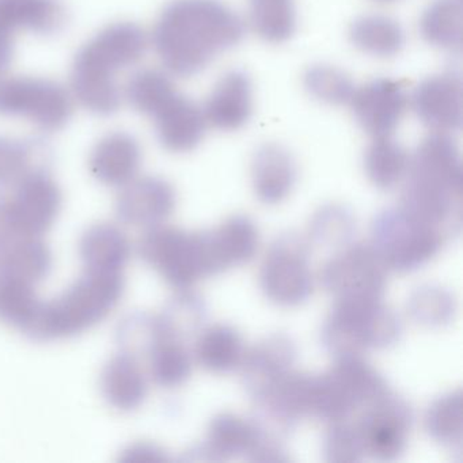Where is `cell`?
<instances>
[{
  "label": "cell",
  "mask_w": 463,
  "mask_h": 463,
  "mask_svg": "<svg viewBox=\"0 0 463 463\" xmlns=\"http://www.w3.org/2000/svg\"><path fill=\"white\" fill-rule=\"evenodd\" d=\"M409 161L408 151L392 137H376L365 153V173L376 188L392 189L405 177Z\"/></svg>",
  "instance_id": "cell-22"
},
{
  "label": "cell",
  "mask_w": 463,
  "mask_h": 463,
  "mask_svg": "<svg viewBox=\"0 0 463 463\" xmlns=\"http://www.w3.org/2000/svg\"><path fill=\"white\" fill-rule=\"evenodd\" d=\"M413 424V411L403 398L386 392L365 408L356 424L364 454L379 460H394L405 451Z\"/></svg>",
  "instance_id": "cell-10"
},
{
  "label": "cell",
  "mask_w": 463,
  "mask_h": 463,
  "mask_svg": "<svg viewBox=\"0 0 463 463\" xmlns=\"http://www.w3.org/2000/svg\"><path fill=\"white\" fill-rule=\"evenodd\" d=\"M243 36L245 24L221 0H173L159 15L150 43L166 72L189 78Z\"/></svg>",
  "instance_id": "cell-1"
},
{
  "label": "cell",
  "mask_w": 463,
  "mask_h": 463,
  "mask_svg": "<svg viewBox=\"0 0 463 463\" xmlns=\"http://www.w3.org/2000/svg\"><path fill=\"white\" fill-rule=\"evenodd\" d=\"M150 37L131 23L112 24L91 37L75 56L72 99L96 115L116 112L124 99L118 77L145 58Z\"/></svg>",
  "instance_id": "cell-2"
},
{
  "label": "cell",
  "mask_w": 463,
  "mask_h": 463,
  "mask_svg": "<svg viewBox=\"0 0 463 463\" xmlns=\"http://www.w3.org/2000/svg\"><path fill=\"white\" fill-rule=\"evenodd\" d=\"M151 118L162 145L173 151L194 150L208 127L202 108L178 93Z\"/></svg>",
  "instance_id": "cell-16"
},
{
  "label": "cell",
  "mask_w": 463,
  "mask_h": 463,
  "mask_svg": "<svg viewBox=\"0 0 463 463\" xmlns=\"http://www.w3.org/2000/svg\"><path fill=\"white\" fill-rule=\"evenodd\" d=\"M298 349L286 335H272L246 352L241 363L242 382L253 400L262 397L288 375L297 360Z\"/></svg>",
  "instance_id": "cell-13"
},
{
  "label": "cell",
  "mask_w": 463,
  "mask_h": 463,
  "mask_svg": "<svg viewBox=\"0 0 463 463\" xmlns=\"http://www.w3.org/2000/svg\"><path fill=\"white\" fill-rule=\"evenodd\" d=\"M227 268L251 261L259 250V227L248 215H232L213 232Z\"/></svg>",
  "instance_id": "cell-23"
},
{
  "label": "cell",
  "mask_w": 463,
  "mask_h": 463,
  "mask_svg": "<svg viewBox=\"0 0 463 463\" xmlns=\"http://www.w3.org/2000/svg\"><path fill=\"white\" fill-rule=\"evenodd\" d=\"M401 207L444 238L458 234L462 223V185L417 173H406Z\"/></svg>",
  "instance_id": "cell-9"
},
{
  "label": "cell",
  "mask_w": 463,
  "mask_h": 463,
  "mask_svg": "<svg viewBox=\"0 0 463 463\" xmlns=\"http://www.w3.org/2000/svg\"><path fill=\"white\" fill-rule=\"evenodd\" d=\"M349 104L359 126L376 139L394 134L411 99L402 82L381 78L354 88Z\"/></svg>",
  "instance_id": "cell-12"
},
{
  "label": "cell",
  "mask_w": 463,
  "mask_h": 463,
  "mask_svg": "<svg viewBox=\"0 0 463 463\" xmlns=\"http://www.w3.org/2000/svg\"><path fill=\"white\" fill-rule=\"evenodd\" d=\"M455 311L457 302L454 295L438 284H424L414 289L409 297V316L421 326H447L454 319Z\"/></svg>",
  "instance_id": "cell-26"
},
{
  "label": "cell",
  "mask_w": 463,
  "mask_h": 463,
  "mask_svg": "<svg viewBox=\"0 0 463 463\" xmlns=\"http://www.w3.org/2000/svg\"><path fill=\"white\" fill-rule=\"evenodd\" d=\"M462 85L452 72L433 75L421 83L411 99L420 120L432 132L449 134L460 126Z\"/></svg>",
  "instance_id": "cell-15"
},
{
  "label": "cell",
  "mask_w": 463,
  "mask_h": 463,
  "mask_svg": "<svg viewBox=\"0 0 463 463\" xmlns=\"http://www.w3.org/2000/svg\"><path fill=\"white\" fill-rule=\"evenodd\" d=\"M259 443V435L253 422L232 413H219L208 427V459L224 460L246 457Z\"/></svg>",
  "instance_id": "cell-18"
},
{
  "label": "cell",
  "mask_w": 463,
  "mask_h": 463,
  "mask_svg": "<svg viewBox=\"0 0 463 463\" xmlns=\"http://www.w3.org/2000/svg\"><path fill=\"white\" fill-rule=\"evenodd\" d=\"M403 34L397 21L381 14L360 17L349 31L352 44L375 58H392L400 53L405 44Z\"/></svg>",
  "instance_id": "cell-20"
},
{
  "label": "cell",
  "mask_w": 463,
  "mask_h": 463,
  "mask_svg": "<svg viewBox=\"0 0 463 463\" xmlns=\"http://www.w3.org/2000/svg\"><path fill=\"white\" fill-rule=\"evenodd\" d=\"M297 162L288 150L279 145L261 146L251 161V180L257 197L265 204L283 202L297 181Z\"/></svg>",
  "instance_id": "cell-17"
},
{
  "label": "cell",
  "mask_w": 463,
  "mask_h": 463,
  "mask_svg": "<svg viewBox=\"0 0 463 463\" xmlns=\"http://www.w3.org/2000/svg\"><path fill=\"white\" fill-rule=\"evenodd\" d=\"M303 82L310 96L326 104H349L354 91V82L346 72L327 64L310 67Z\"/></svg>",
  "instance_id": "cell-29"
},
{
  "label": "cell",
  "mask_w": 463,
  "mask_h": 463,
  "mask_svg": "<svg viewBox=\"0 0 463 463\" xmlns=\"http://www.w3.org/2000/svg\"><path fill=\"white\" fill-rule=\"evenodd\" d=\"M71 93L53 80L0 77V115L24 118L44 129H58L71 118Z\"/></svg>",
  "instance_id": "cell-7"
},
{
  "label": "cell",
  "mask_w": 463,
  "mask_h": 463,
  "mask_svg": "<svg viewBox=\"0 0 463 463\" xmlns=\"http://www.w3.org/2000/svg\"><path fill=\"white\" fill-rule=\"evenodd\" d=\"M249 25L264 42H287L297 29L294 0H249Z\"/></svg>",
  "instance_id": "cell-21"
},
{
  "label": "cell",
  "mask_w": 463,
  "mask_h": 463,
  "mask_svg": "<svg viewBox=\"0 0 463 463\" xmlns=\"http://www.w3.org/2000/svg\"><path fill=\"white\" fill-rule=\"evenodd\" d=\"M446 238L421 223L402 207L386 208L373 218L371 243L387 270L409 273L421 268L440 250Z\"/></svg>",
  "instance_id": "cell-5"
},
{
  "label": "cell",
  "mask_w": 463,
  "mask_h": 463,
  "mask_svg": "<svg viewBox=\"0 0 463 463\" xmlns=\"http://www.w3.org/2000/svg\"><path fill=\"white\" fill-rule=\"evenodd\" d=\"M208 127L232 132L242 128L253 113V85L242 70L222 75L202 107Z\"/></svg>",
  "instance_id": "cell-14"
},
{
  "label": "cell",
  "mask_w": 463,
  "mask_h": 463,
  "mask_svg": "<svg viewBox=\"0 0 463 463\" xmlns=\"http://www.w3.org/2000/svg\"><path fill=\"white\" fill-rule=\"evenodd\" d=\"M354 232H356V219L352 211L344 205H324L311 219V240L322 248L348 246Z\"/></svg>",
  "instance_id": "cell-28"
},
{
  "label": "cell",
  "mask_w": 463,
  "mask_h": 463,
  "mask_svg": "<svg viewBox=\"0 0 463 463\" xmlns=\"http://www.w3.org/2000/svg\"><path fill=\"white\" fill-rule=\"evenodd\" d=\"M64 17L59 0H0V77L9 70L21 34L53 33Z\"/></svg>",
  "instance_id": "cell-11"
},
{
  "label": "cell",
  "mask_w": 463,
  "mask_h": 463,
  "mask_svg": "<svg viewBox=\"0 0 463 463\" xmlns=\"http://www.w3.org/2000/svg\"><path fill=\"white\" fill-rule=\"evenodd\" d=\"M175 94L177 90L169 72L159 70L137 72L124 88V99L148 118H153Z\"/></svg>",
  "instance_id": "cell-24"
},
{
  "label": "cell",
  "mask_w": 463,
  "mask_h": 463,
  "mask_svg": "<svg viewBox=\"0 0 463 463\" xmlns=\"http://www.w3.org/2000/svg\"><path fill=\"white\" fill-rule=\"evenodd\" d=\"M308 242L297 232H287L270 245L261 270L260 286L276 305L294 307L310 299L314 291Z\"/></svg>",
  "instance_id": "cell-6"
},
{
  "label": "cell",
  "mask_w": 463,
  "mask_h": 463,
  "mask_svg": "<svg viewBox=\"0 0 463 463\" xmlns=\"http://www.w3.org/2000/svg\"><path fill=\"white\" fill-rule=\"evenodd\" d=\"M402 335L400 317L382 300H337L322 326L321 343L335 357L392 348Z\"/></svg>",
  "instance_id": "cell-3"
},
{
  "label": "cell",
  "mask_w": 463,
  "mask_h": 463,
  "mask_svg": "<svg viewBox=\"0 0 463 463\" xmlns=\"http://www.w3.org/2000/svg\"><path fill=\"white\" fill-rule=\"evenodd\" d=\"M378 2H392V0H378Z\"/></svg>",
  "instance_id": "cell-32"
},
{
  "label": "cell",
  "mask_w": 463,
  "mask_h": 463,
  "mask_svg": "<svg viewBox=\"0 0 463 463\" xmlns=\"http://www.w3.org/2000/svg\"><path fill=\"white\" fill-rule=\"evenodd\" d=\"M460 12V0H435L420 21L422 37L441 50L459 48L462 33Z\"/></svg>",
  "instance_id": "cell-25"
},
{
  "label": "cell",
  "mask_w": 463,
  "mask_h": 463,
  "mask_svg": "<svg viewBox=\"0 0 463 463\" xmlns=\"http://www.w3.org/2000/svg\"><path fill=\"white\" fill-rule=\"evenodd\" d=\"M425 428L433 440L446 446L462 441L463 395L460 390L441 395L433 401L425 416Z\"/></svg>",
  "instance_id": "cell-27"
},
{
  "label": "cell",
  "mask_w": 463,
  "mask_h": 463,
  "mask_svg": "<svg viewBox=\"0 0 463 463\" xmlns=\"http://www.w3.org/2000/svg\"><path fill=\"white\" fill-rule=\"evenodd\" d=\"M189 368L191 364L188 356L184 352L172 351L165 357L162 373L169 381L177 382L188 376Z\"/></svg>",
  "instance_id": "cell-31"
},
{
  "label": "cell",
  "mask_w": 463,
  "mask_h": 463,
  "mask_svg": "<svg viewBox=\"0 0 463 463\" xmlns=\"http://www.w3.org/2000/svg\"><path fill=\"white\" fill-rule=\"evenodd\" d=\"M325 459L332 463L359 462L364 457L362 439L356 425L343 421L333 422L324 443Z\"/></svg>",
  "instance_id": "cell-30"
},
{
  "label": "cell",
  "mask_w": 463,
  "mask_h": 463,
  "mask_svg": "<svg viewBox=\"0 0 463 463\" xmlns=\"http://www.w3.org/2000/svg\"><path fill=\"white\" fill-rule=\"evenodd\" d=\"M321 283L335 300H382L387 268L370 243H356L325 264Z\"/></svg>",
  "instance_id": "cell-8"
},
{
  "label": "cell",
  "mask_w": 463,
  "mask_h": 463,
  "mask_svg": "<svg viewBox=\"0 0 463 463\" xmlns=\"http://www.w3.org/2000/svg\"><path fill=\"white\" fill-rule=\"evenodd\" d=\"M245 346L237 329L230 325L218 324L208 327L196 346L200 364L211 373H232L241 367Z\"/></svg>",
  "instance_id": "cell-19"
},
{
  "label": "cell",
  "mask_w": 463,
  "mask_h": 463,
  "mask_svg": "<svg viewBox=\"0 0 463 463\" xmlns=\"http://www.w3.org/2000/svg\"><path fill=\"white\" fill-rule=\"evenodd\" d=\"M389 392L386 379L359 354L335 357L326 373L313 376L310 416L344 421L356 409L367 408Z\"/></svg>",
  "instance_id": "cell-4"
}]
</instances>
